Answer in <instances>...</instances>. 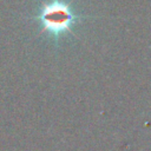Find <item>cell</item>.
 <instances>
[{
    "label": "cell",
    "mask_w": 151,
    "mask_h": 151,
    "mask_svg": "<svg viewBox=\"0 0 151 151\" xmlns=\"http://www.w3.org/2000/svg\"><path fill=\"white\" fill-rule=\"evenodd\" d=\"M72 18L68 6L60 1H52L44 5L38 15L44 29L52 34H60L67 31L71 26Z\"/></svg>",
    "instance_id": "1"
}]
</instances>
